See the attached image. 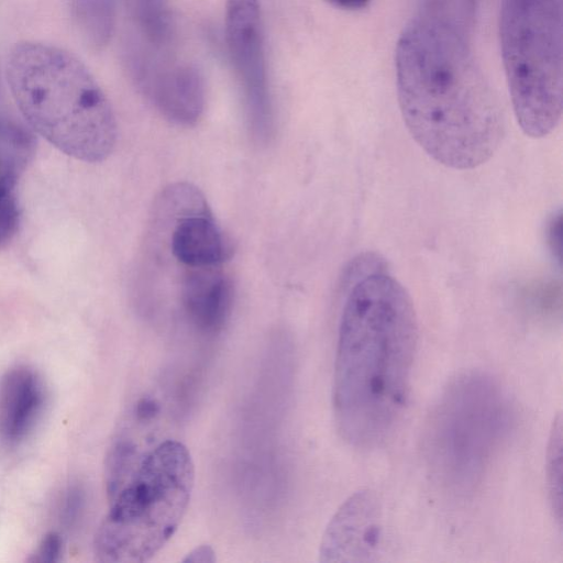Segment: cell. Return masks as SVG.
Segmentation results:
<instances>
[{
	"instance_id": "cell-1",
	"label": "cell",
	"mask_w": 563,
	"mask_h": 563,
	"mask_svg": "<svg viewBox=\"0 0 563 563\" xmlns=\"http://www.w3.org/2000/svg\"><path fill=\"white\" fill-rule=\"evenodd\" d=\"M471 35L416 14L396 48L407 130L431 158L457 170L488 162L506 134L504 110L475 59Z\"/></svg>"
},
{
	"instance_id": "cell-2",
	"label": "cell",
	"mask_w": 563,
	"mask_h": 563,
	"mask_svg": "<svg viewBox=\"0 0 563 563\" xmlns=\"http://www.w3.org/2000/svg\"><path fill=\"white\" fill-rule=\"evenodd\" d=\"M418 343L412 299L394 276L358 278L343 306L332 404L341 437L362 449L378 446L401 418Z\"/></svg>"
},
{
	"instance_id": "cell-3",
	"label": "cell",
	"mask_w": 563,
	"mask_h": 563,
	"mask_svg": "<svg viewBox=\"0 0 563 563\" xmlns=\"http://www.w3.org/2000/svg\"><path fill=\"white\" fill-rule=\"evenodd\" d=\"M5 76L21 114L52 145L87 163L102 162L112 153L118 136L112 107L74 54L22 41L8 54Z\"/></svg>"
},
{
	"instance_id": "cell-4",
	"label": "cell",
	"mask_w": 563,
	"mask_h": 563,
	"mask_svg": "<svg viewBox=\"0 0 563 563\" xmlns=\"http://www.w3.org/2000/svg\"><path fill=\"white\" fill-rule=\"evenodd\" d=\"M194 483L195 465L186 445L173 439L154 445L109 497V512L96 536L99 560H151L178 529Z\"/></svg>"
},
{
	"instance_id": "cell-5",
	"label": "cell",
	"mask_w": 563,
	"mask_h": 563,
	"mask_svg": "<svg viewBox=\"0 0 563 563\" xmlns=\"http://www.w3.org/2000/svg\"><path fill=\"white\" fill-rule=\"evenodd\" d=\"M511 423L509 400L489 375L468 371L443 389L426 423L428 466L442 489L472 495L483 482Z\"/></svg>"
},
{
	"instance_id": "cell-6",
	"label": "cell",
	"mask_w": 563,
	"mask_h": 563,
	"mask_svg": "<svg viewBox=\"0 0 563 563\" xmlns=\"http://www.w3.org/2000/svg\"><path fill=\"white\" fill-rule=\"evenodd\" d=\"M499 37L516 120L545 137L563 111L562 0H503Z\"/></svg>"
},
{
	"instance_id": "cell-7",
	"label": "cell",
	"mask_w": 563,
	"mask_h": 563,
	"mask_svg": "<svg viewBox=\"0 0 563 563\" xmlns=\"http://www.w3.org/2000/svg\"><path fill=\"white\" fill-rule=\"evenodd\" d=\"M225 40L251 133L266 142L273 131V110L258 0H227Z\"/></svg>"
},
{
	"instance_id": "cell-8",
	"label": "cell",
	"mask_w": 563,
	"mask_h": 563,
	"mask_svg": "<svg viewBox=\"0 0 563 563\" xmlns=\"http://www.w3.org/2000/svg\"><path fill=\"white\" fill-rule=\"evenodd\" d=\"M129 63L139 89L162 115L184 126L198 122L205 108V85L197 68L162 65L135 53Z\"/></svg>"
},
{
	"instance_id": "cell-9",
	"label": "cell",
	"mask_w": 563,
	"mask_h": 563,
	"mask_svg": "<svg viewBox=\"0 0 563 563\" xmlns=\"http://www.w3.org/2000/svg\"><path fill=\"white\" fill-rule=\"evenodd\" d=\"M382 542L380 504L371 490H360L342 504L327 526L320 544V561H375Z\"/></svg>"
},
{
	"instance_id": "cell-10",
	"label": "cell",
	"mask_w": 563,
	"mask_h": 563,
	"mask_svg": "<svg viewBox=\"0 0 563 563\" xmlns=\"http://www.w3.org/2000/svg\"><path fill=\"white\" fill-rule=\"evenodd\" d=\"M233 298L232 283L222 266L185 268L179 286V306L189 327L203 338H213L227 323Z\"/></svg>"
},
{
	"instance_id": "cell-11",
	"label": "cell",
	"mask_w": 563,
	"mask_h": 563,
	"mask_svg": "<svg viewBox=\"0 0 563 563\" xmlns=\"http://www.w3.org/2000/svg\"><path fill=\"white\" fill-rule=\"evenodd\" d=\"M43 389L27 367L9 371L0 385V432L9 442L22 440L33 427L43 405Z\"/></svg>"
},
{
	"instance_id": "cell-12",
	"label": "cell",
	"mask_w": 563,
	"mask_h": 563,
	"mask_svg": "<svg viewBox=\"0 0 563 563\" xmlns=\"http://www.w3.org/2000/svg\"><path fill=\"white\" fill-rule=\"evenodd\" d=\"M35 148L33 135L22 125L0 119V196L12 189L32 159Z\"/></svg>"
},
{
	"instance_id": "cell-13",
	"label": "cell",
	"mask_w": 563,
	"mask_h": 563,
	"mask_svg": "<svg viewBox=\"0 0 563 563\" xmlns=\"http://www.w3.org/2000/svg\"><path fill=\"white\" fill-rule=\"evenodd\" d=\"M71 20L86 44L100 49L114 29V0H66Z\"/></svg>"
},
{
	"instance_id": "cell-14",
	"label": "cell",
	"mask_w": 563,
	"mask_h": 563,
	"mask_svg": "<svg viewBox=\"0 0 563 563\" xmlns=\"http://www.w3.org/2000/svg\"><path fill=\"white\" fill-rule=\"evenodd\" d=\"M124 3L139 30L150 43L159 46L168 41L172 19L166 0H124Z\"/></svg>"
},
{
	"instance_id": "cell-15",
	"label": "cell",
	"mask_w": 563,
	"mask_h": 563,
	"mask_svg": "<svg viewBox=\"0 0 563 563\" xmlns=\"http://www.w3.org/2000/svg\"><path fill=\"white\" fill-rule=\"evenodd\" d=\"M476 0H418L417 15L471 32Z\"/></svg>"
},
{
	"instance_id": "cell-16",
	"label": "cell",
	"mask_w": 563,
	"mask_h": 563,
	"mask_svg": "<svg viewBox=\"0 0 563 563\" xmlns=\"http://www.w3.org/2000/svg\"><path fill=\"white\" fill-rule=\"evenodd\" d=\"M561 419L558 418L554 423L547 461L548 486L551 495V503L556 518L561 521V487H562V435Z\"/></svg>"
},
{
	"instance_id": "cell-17",
	"label": "cell",
	"mask_w": 563,
	"mask_h": 563,
	"mask_svg": "<svg viewBox=\"0 0 563 563\" xmlns=\"http://www.w3.org/2000/svg\"><path fill=\"white\" fill-rule=\"evenodd\" d=\"M19 218V208L13 195L0 196V249L15 234Z\"/></svg>"
},
{
	"instance_id": "cell-18",
	"label": "cell",
	"mask_w": 563,
	"mask_h": 563,
	"mask_svg": "<svg viewBox=\"0 0 563 563\" xmlns=\"http://www.w3.org/2000/svg\"><path fill=\"white\" fill-rule=\"evenodd\" d=\"M62 550V541L58 534L52 532L46 534L33 554V562H55L58 560Z\"/></svg>"
},
{
	"instance_id": "cell-19",
	"label": "cell",
	"mask_w": 563,
	"mask_h": 563,
	"mask_svg": "<svg viewBox=\"0 0 563 563\" xmlns=\"http://www.w3.org/2000/svg\"><path fill=\"white\" fill-rule=\"evenodd\" d=\"M547 229V240L548 244L551 247V251L554 253H558V256L560 255V229H561V214L558 213L554 217L551 218V220L548 223Z\"/></svg>"
},
{
	"instance_id": "cell-20",
	"label": "cell",
	"mask_w": 563,
	"mask_h": 563,
	"mask_svg": "<svg viewBox=\"0 0 563 563\" xmlns=\"http://www.w3.org/2000/svg\"><path fill=\"white\" fill-rule=\"evenodd\" d=\"M216 560L214 552L209 545H200L192 550L184 559L185 562H213Z\"/></svg>"
},
{
	"instance_id": "cell-21",
	"label": "cell",
	"mask_w": 563,
	"mask_h": 563,
	"mask_svg": "<svg viewBox=\"0 0 563 563\" xmlns=\"http://www.w3.org/2000/svg\"><path fill=\"white\" fill-rule=\"evenodd\" d=\"M81 503V496L80 493L75 489L71 490L70 494L67 496L66 505H65V516L67 520H71L74 517H76Z\"/></svg>"
},
{
	"instance_id": "cell-22",
	"label": "cell",
	"mask_w": 563,
	"mask_h": 563,
	"mask_svg": "<svg viewBox=\"0 0 563 563\" xmlns=\"http://www.w3.org/2000/svg\"><path fill=\"white\" fill-rule=\"evenodd\" d=\"M331 4L344 10H361L365 8L371 0H327Z\"/></svg>"
}]
</instances>
